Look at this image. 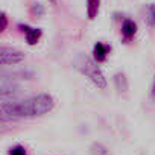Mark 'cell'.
Masks as SVG:
<instances>
[{"instance_id": "obj_15", "label": "cell", "mask_w": 155, "mask_h": 155, "mask_svg": "<svg viewBox=\"0 0 155 155\" xmlns=\"http://www.w3.org/2000/svg\"><path fill=\"white\" fill-rule=\"evenodd\" d=\"M150 96L155 101V74H153V81H152V90H150Z\"/></svg>"}, {"instance_id": "obj_11", "label": "cell", "mask_w": 155, "mask_h": 155, "mask_svg": "<svg viewBox=\"0 0 155 155\" xmlns=\"http://www.w3.org/2000/svg\"><path fill=\"white\" fill-rule=\"evenodd\" d=\"M90 150H91V155H110V150L101 143H93Z\"/></svg>"}, {"instance_id": "obj_7", "label": "cell", "mask_w": 155, "mask_h": 155, "mask_svg": "<svg viewBox=\"0 0 155 155\" xmlns=\"http://www.w3.org/2000/svg\"><path fill=\"white\" fill-rule=\"evenodd\" d=\"M110 50H111V47H110L108 44L97 41V43L94 44V47H93V59H94L96 62H104V61L107 59Z\"/></svg>"}, {"instance_id": "obj_8", "label": "cell", "mask_w": 155, "mask_h": 155, "mask_svg": "<svg viewBox=\"0 0 155 155\" xmlns=\"http://www.w3.org/2000/svg\"><path fill=\"white\" fill-rule=\"evenodd\" d=\"M99 8H101V0H87V17L88 20H94L99 14Z\"/></svg>"}, {"instance_id": "obj_1", "label": "cell", "mask_w": 155, "mask_h": 155, "mask_svg": "<svg viewBox=\"0 0 155 155\" xmlns=\"http://www.w3.org/2000/svg\"><path fill=\"white\" fill-rule=\"evenodd\" d=\"M55 108V99L47 93L35 94L21 102H9L2 99L0 111H2V120H15V119H32L40 117L50 113Z\"/></svg>"}, {"instance_id": "obj_4", "label": "cell", "mask_w": 155, "mask_h": 155, "mask_svg": "<svg viewBox=\"0 0 155 155\" xmlns=\"http://www.w3.org/2000/svg\"><path fill=\"white\" fill-rule=\"evenodd\" d=\"M17 84L12 78L3 74L2 76V81H0V94H2V99H8L9 96H12L17 91Z\"/></svg>"}, {"instance_id": "obj_6", "label": "cell", "mask_w": 155, "mask_h": 155, "mask_svg": "<svg viewBox=\"0 0 155 155\" xmlns=\"http://www.w3.org/2000/svg\"><path fill=\"white\" fill-rule=\"evenodd\" d=\"M120 31H122L123 38H125L126 41H129V40H132L134 35L137 34V23H135L132 18L125 17L123 21H122V29H120Z\"/></svg>"}, {"instance_id": "obj_3", "label": "cell", "mask_w": 155, "mask_h": 155, "mask_svg": "<svg viewBox=\"0 0 155 155\" xmlns=\"http://www.w3.org/2000/svg\"><path fill=\"white\" fill-rule=\"evenodd\" d=\"M25 59V53L18 49L14 47H8V46H2L0 47V61L3 65H12V64H18Z\"/></svg>"}, {"instance_id": "obj_2", "label": "cell", "mask_w": 155, "mask_h": 155, "mask_svg": "<svg viewBox=\"0 0 155 155\" xmlns=\"http://www.w3.org/2000/svg\"><path fill=\"white\" fill-rule=\"evenodd\" d=\"M97 64L99 62H96L93 58H90L84 53H79L73 61V67L81 74H84L87 79L90 82H93L97 88L105 90L107 88V78L104 76V73H102V70L99 68Z\"/></svg>"}, {"instance_id": "obj_13", "label": "cell", "mask_w": 155, "mask_h": 155, "mask_svg": "<svg viewBox=\"0 0 155 155\" xmlns=\"http://www.w3.org/2000/svg\"><path fill=\"white\" fill-rule=\"evenodd\" d=\"M9 155H28V152H26L25 146L15 144V146H12V147L9 149Z\"/></svg>"}, {"instance_id": "obj_16", "label": "cell", "mask_w": 155, "mask_h": 155, "mask_svg": "<svg viewBox=\"0 0 155 155\" xmlns=\"http://www.w3.org/2000/svg\"><path fill=\"white\" fill-rule=\"evenodd\" d=\"M50 2H52V3H56V0H50Z\"/></svg>"}, {"instance_id": "obj_14", "label": "cell", "mask_w": 155, "mask_h": 155, "mask_svg": "<svg viewBox=\"0 0 155 155\" xmlns=\"http://www.w3.org/2000/svg\"><path fill=\"white\" fill-rule=\"evenodd\" d=\"M0 20H2V26H0V31L3 32V31L8 28V17H6V14H5V12L0 14Z\"/></svg>"}, {"instance_id": "obj_12", "label": "cell", "mask_w": 155, "mask_h": 155, "mask_svg": "<svg viewBox=\"0 0 155 155\" xmlns=\"http://www.w3.org/2000/svg\"><path fill=\"white\" fill-rule=\"evenodd\" d=\"M31 14L35 15V17H43V15H44V8H43V5L34 3V5L31 6Z\"/></svg>"}, {"instance_id": "obj_5", "label": "cell", "mask_w": 155, "mask_h": 155, "mask_svg": "<svg viewBox=\"0 0 155 155\" xmlns=\"http://www.w3.org/2000/svg\"><path fill=\"white\" fill-rule=\"evenodd\" d=\"M18 29L25 34V38H26V41H28L29 46L37 44V43L40 41L41 35H43L41 29H38V28H31V26H28V25H18Z\"/></svg>"}, {"instance_id": "obj_9", "label": "cell", "mask_w": 155, "mask_h": 155, "mask_svg": "<svg viewBox=\"0 0 155 155\" xmlns=\"http://www.w3.org/2000/svg\"><path fill=\"white\" fill-rule=\"evenodd\" d=\"M114 85L119 91H126L128 90V81H126V78L123 73H117L114 76Z\"/></svg>"}, {"instance_id": "obj_10", "label": "cell", "mask_w": 155, "mask_h": 155, "mask_svg": "<svg viewBox=\"0 0 155 155\" xmlns=\"http://www.w3.org/2000/svg\"><path fill=\"white\" fill-rule=\"evenodd\" d=\"M146 18H147L149 25L155 29V3L146 5Z\"/></svg>"}]
</instances>
